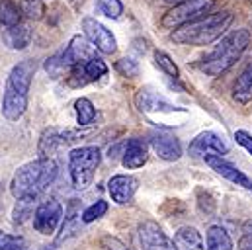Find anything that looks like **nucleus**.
Masks as SVG:
<instances>
[{"label": "nucleus", "mask_w": 252, "mask_h": 250, "mask_svg": "<svg viewBox=\"0 0 252 250\" xmlns=\"http://www.w3.org/2000/svg\"><path fill=\"white\" fill-rule=\"evenodd\" d=\"M235 20V14L231 10H221L213 14H205L193 22H188L180 28H176L170 33V39L178 45H193V47H203L209 45L231 28Z\"/></svg>", "instance_id": "1"}, {"label": "nucleus", "mask_w": 252, "mask_h": 250, "mask_svg": "<svg viewBox=\"0 0 252 250\" xmlns=\"http://www.w3.org/2000/svg\"><path fill=\"white\" fill-rule=\"evenodd\" d=\"M59 174L57 162L53 158H37L22 164L12 176L10 191L16 199H37L47 188L55 182Z\"/></svg>", "instance_id": "2"}, {"label": "nucleus", "mask_w": 252, "mask_h": 250, "mask_svg": "<svg viewBox=\"0 0 252 250\" xmlns=\"http://www.w3.org/2000/svg\"><path fill=\"white\" fill-rule=\"evenodd\" d=\"M37 64L33 59L20 61L8 74L2 98V114L8 122H18L28 110L30 86L33 80Z\"/></svg>", "instance_id": "3"}, {"label": "nucleus", "mask_w": 252, "mask_h": 250, "mask_svg": "<svg viewBox=\"0 0 252 250\" xmlns=\"http://www.w3.org/2000/svg\"><path fill=\"white\" fill-rule=\"evenodd\" d=\"M249 43H251V31L247 28L233 30L231 33L221 37V41L213 47V51L203 59L201 70L207 76H223L235 62L243 57Z\"/></svg>", "instance_id": "4"}, {"label": "nucleus", "mask_w": 252, "mask_h": 250, "mask_svg": "<svg viewBox=\"0 0 252 250\" xmlns=\"http://www.w3.org/2000/svg\"><path fill=\"white\" fill-rule=\"evenodd\" d=\"M102 162V153L98 147H78L68 155L70 180L76 189H86L90 186L96 168Z\"/></svg>", "instance_id": "5"}, {"label": "nucleus", "mask_w": 252, "mask_h": 250, "mask_svg": "<svg viewBox=\"0 0 252 250\" xmlns=\"http://www.w3.org/2000/svg\"><path fill=\"white\" fill-rule=\"evenodd\" d=\"M213 8H215V0H184V2L174 4V8H170L162 16L160 24H162V28L176 30L188 22H193V20L209 14Z\"/></svg>", "instance_id": "6"}, {"label": "nucleus", "mask_w": 252, "mask_h": 250, "mask_svg": "<svg viewBox=\"0 0 252 250\" xmlns=\"http://www.w3.org/2000/svg\"><path fill=\"white\" fill-rule=\"evenodd\" d=\"M135 106L141 114L145 116H155V114H184V108H178L174 104H170L164 96H160L158 92H155L153 88H139L135 94Z\"/></svg>", "instance_id": "7"}, {"label": "nucleus", "mask_w": 252, "mask_h": 250, "mask_svg": "<svg viewBox=\"0 0 252 250\" xmlns=\"http://www.w3.org/2000/svg\"><path fill=\"white\" fill-rule=\"evenodd\" d=\"M63 219V205L55 197L41 201L33 213V227L41 235H53Z\"/></svg>", "instance_id": "8"}, {"label": "nucleus", "mask_w": 252, "mask_h": 250, "mask_svg": "<svg viewBox=\"0 0 252 250\" xmlns=\"http://www.w3.org/2000/svg\"><path fill=\"white\" fill-rule=\"evenodd\" d=\"M188 153L193 158H205V156H211V155L223 156V155L229 153V143L213 131H203L189 143Z\"/></svg>", "instance_id": "9"}, {"label": "nucleus", "mask_w": 252, "mask_h": 250, "mask_svg": "<svg viewBox=\"0 0 252 250\" xmlns=\"http://www.w3.org/2000/svg\"><path fill=\"white\" fill-rule=\"evenodd\" d=\"M82 30H84V35L92 41V45H94L100 53H104V55L116 53L118 41H116L114 33H112L104 24H100L96 18H84V20H82Z\"/></svg>", "instance_id": "10"}, {"label": "nucleus", "mask_w": 252, "mask_h": 250, "mask_svg": "<svg viewBox=\"0 0 252 250\" xmlns=\"http://www.w3.org/2000/svg\"><path fill=\"white\" fill-rule=\"evenodd\" d=\"M139 243L143 250H178L174 241L155 221H143L139 225Z\"/></svg>", "instance_id": "11"}, {"label": "nucleus", "mask_w": 252, "mask_h": 250, "mask_svg": "<svg viewBox=\"0 0 252 250\" xmlns=\"http://www.w3.org/2000/svg\"><path fill=\"white\" fill-rule=\"evenodd\" d=\"M203 160H205V164H207L215 174H219L221 178L229 180V182L235 184V186H241V188H245V189H249V191H252V178H249V176H247L243 170H239L235 164L223 160V158L217 156V155L205 156Z\"/></svg>", "instance_id": "12"}, {"label": "nucleus", "mask_w": 252, "mask_h": 250, "mask_svg": "<svg viewBox=\"0 0 252 250\" xmlns=\"http://www.w3.org/2000/svg\"><path fill=\"white\" fill-rule=\"evenodd\" d=\"M149 143L155 151V155L166 162H174L182 156V145L174 135L162 133V131H155L149 137Z\"/></svg>", "instance_id": "13"}, {"label": "nucleus", "mask_w": 252, "mask_h": 250, "mask_svg": "<svg viewBox=\"0 0 252 250\" xmlns=\"http://www.w3.org/2000/svg\"><path fill=\"white\" fill-rule=\"evenodd\" d=\"M137 189H139V180L135 176H129V174H116L108 182L110 197L118 205L131 203L133 197H135V193H137Z\"/></svg>", "instance_id": "14"}, {"label": "nucleus", "mask_w": 252, "mask_h": 250, "mask_svg": "<svg viewBox=\"0 0 252 250\" xmlns=\"http://www.w3.org/2000/svg\"><path fill=\"white\" fill-rule=\"evenodd\" d=\"M147 158H149V147L145 139H139V137L129 139L122 153V164L129 170H135V168H141L147 162Z\"/></svg>", "instance_id": "15"}, {"label": "nucleus", "mask_w": 252, "mask_h": 250, "mask_svg": "<svg viewBox=\"0 0 252 250\" xmlns=\"http://www.w3.org/2000/svg\"><path fill=\"white\" fill-rule=\"evenodd\" d=\"M64 51H66L68 59L72 62V68H74L76 64H86L90 59H94L98 49L92 45V41L86 35H74L70 39V43L64 47Z\"/></svg>", "instance_id": "16"}, {"label": "nucleus", "mask_w": 252, "mask_h": 250, "mask_svg": "<svg viewBox=\"0 0 252 250\" xmlns=\"http://www.w3.org/2000/svg\"><path fill=\"white\" fill-rule=\"evenodd\" d=\"M32 37H33V30L30 28V24H16V26H10L2 31V41L8 49H14V51H22L26 49L30 43H32Z\"/></svg>", "instance_id": "17"}, {"label": "nucleus", "mask_w": 252, "mask_h": 250, "mask_svg": "<svg viewBox=\"0 0 252 250\" xmlns=\"http://www.w3.org/2000/svg\"><path fill=\"white\" fill-rule=\"evenodd\" d=\"M174 245L178 250H203L201 233L195 227H182L174 235Z\"/></svg>", "instance_id": "18"}, {"label": "nucleus", "mask_w": 252, "mask_h": 250, "mask_svg": "<svg viewBox=\"0 0 252 250\" xmlns=\"http://www.w3.org/2000/svg\"><path fill=\"white\" fill-rule=\"evenodd\" d=\"M233 98L239 104H249L252 102V61L247 64V68L241 72V76L235 80L233 86Z\"/></svg>", "instance_id": "19"}, {"label": "nucleus", "mask_w": 252, "mask_h": 250, "mask_svg": "<svg viewBox=\"0 0 252 250\" xmlns=\"http://www.w3.org/2000/svg\"><path fill=\"white\" fill-rule=\"evenodd\" d=\"M205 247L207 250H233V239L221 225H213L207 229Z\"/></svg>", "instance_id": "20"}, {"label": "nucleus", "mask_w": 252, "mask_h": 250, "mask_svg": "<svg viewBox=\"0 0 252 250\" xmlns=\"http://www.w3.org/2000/svg\"><path fill=\"white\" fill-rule=\"evenodd\" d=\"M43 68H45V72H47L51 78H61L63 74L72 70V62L68 59L66 51L63 49V51H57L55 55H51V57L45 61Z\"/></svg>", "instance_id": "21"}, {"label": "nucleus", "mask_w": 252, "mask_h": 250, "mask_svg": "<svg viewBox=\"0 0 252 250\" xmlns=\"http://www.w3.org/2000/svg\"><path fill=\"white\" fill-rule=\"evenodd\" d=\"M66 141L64 135H59L55 129H45L41 139H39V156L41 158H51V155L57 151V147Z\"/></svg>", "instance_id": "22"}, {"label": "nucleus", "mask_w": 252, "mask_h": 250, "mask_svg": "<svg viewBox=\"0 0 252 250\" xmlns=\"http://www.w3.org/2000/svg\"><path fill=\"white\" fill-rule=\"evenodd\" d=\"M22 8L14 0H0V24L4 28L16 26L22 22Z\"/></svg>", "instance_id": "23"}, {"label": "nucleus", "mask_w": 252, "mask_h": 250, "mask_svg": "<svg viewBox=\"0 0 252 250\" xmlns=\"http://www.w3.org/2000/svg\"><path fill=\"white\" fill-rule=\"evenodd\" d=\"M153 59H155V64L168 76V78H172L174 82H180V70H178V66H176V62L172 61V57L166 53V51H160V49H157L155 51V55H153Z\"/></svg>", "instance_id": "24"}, {"label": "nucleus", "mask_w": 252, "mask_h": 250, "mask_svg": "<svg viewBox=\"0 0 252 250\" xmlns=\"http://www.w3.org/2000/svg\"><path fill=\"white\" fill-rule=\"evenodd\" d=\"M74 112H76V124L80 127L90 125L96 118V108L88 98H78L74 102Z\"/></svg>", "instance_id": "25"}, {"label": "nucleus", "mask_w": 252, "mask_h": 250, "mask_svg": "<svg viewBox=\"0 0 252 250\" xmlns=\"http://www.w3.org/2000/svg\"><path fill=\"white\" fill-rule=\"evenodd\" d=\"M82 70H84L88 82H94V80L106 76V72H108V64L102 61L100 57H94V59H90L86 64H82Z\"/></svg>", "instance_id": "26"}, {"label": "nucleus", "mask_w": 252, "mask_h": 250, "mask_svg": "<svg viewBox=\"0 0 252 250\" xmlns=\"http://www.w3.org/2000/svg\"><path fill=\"white\" fill-rule=\"evenodd\" d=\"M108 201H104V199H98L96 203H92V205H88L84 211H82V223H94V221H98L100 217H104L106 213H108Z\"/></svg>", "instance_id": "27"}, {"label": "nucleus", "mask_w": 252, "mask_h": 250, "mask_svg": "<svg viewBox=\"0 0 252 250\" xmlns=\"http://www.w3.org/2000/svg\"><path fill=\"white\" fill-rule=\"evenodd\" d=\"M20 8H22V14L28 20H41L43 14H45L43 0H22L20 2Z\"/></svg>", "instance_id": "28"}, {"label": "nucleus", "mask_w": 252, "mask_h": 250, "mask_svg": "<svg viewBox=\"0 0 252 250\" xmlns=\"http://www.w3.org/2000/svg\"><path fill=\"white\" fill-rule=\"evenodd\" d=\"M96 6L100 8V12L112 20H118L124 14V4L122 0H96Z\"/></svg>", "instance_id": "29"}, {"label": "nucleus", "mask_w": 252, "mask_h": 250, "mask_svg": "<svg viewBox=\"0 0 252 250\" xmlns=\"http://www.w3.org/2000/svg\"><path fill=\"white\" fill-rule=\"evenodd\" d=\"M78 219H80V217H78L76 209L72 207V209L68 211V215L64 217V223H63V229H61V237H59V241H64V239L76 235V231H78Z\"/></svg>", "instance_id": "30"}, {"label": "nucleus", "mask_w": 252, "mask_h": 250, "mask_svg": "<svg viewBox=\"0 0 252 250\" xmlns=\"http://www.w3.org/2000/svg\"><path fill=\"white\" fill-rule=\"evenodd\" d=\"M0 250H26V241L18 235L0 233Z\"/></svg>", "instance_id": "31"}, {"label": "nucleus", "mask_w": 252, "mask_h": 250, "mask_svg": "<svg viewBox=\"0 0 252 250\" xmlns=\"http://www.w3.org/2000/svg\"><path fill=\"white\" fill-rule=\"evenodd\" d=\"M116 68H118V72H120L122 76H126V78H135V76L139 74V64H137L135 59H131V57L120 59V61L116 62Z\"/></svg>", "instance_id": "32"}, {"label": "nucleus", "mask_w": 252, "mask_h": 250, "mask_svg": "<svg viewBox=\"0 0 252 250\" xmlns=\"http://www.w3.org/2000/svg\"><path fill=\"white\" fill-rule=\"evenodd\" d=\"M197 207H199V211H201V213L211 215V213L215 211V199H213L209 193L199 191V193H197Z\"/></svg>", "instance_id": "33"}, {"label": "nucleus", "mask_w": 252, "mask_h": 250, "mask_svg": "<svg viewBox=\"0 0 252 250\" xmlns=\"http://www.w3.org/2000/svg\"><path fill=\"white\" fill-rule=\"evenodd\" d=\"M235 141H237L243 149H247V151H249V155H252V135L251 133H247V131L239 129V131L235 133Z\"/></svg>", "instance_id": "34"}, {"label": "nucleus", "mask_w": 252, "mask_h": 250, "mask_svg": "<svg viewBox=\"0 0 252 250\" xmlns=\"http://www.w3.org/2000/svg\"><path fill=\"white\" fill-rule=\"evenodd\" d=\"M102 247L106 250H129L126 245H124L120 239H116V237H104V239H102Z\"/></svg>", "instance_id": "35"}, {"label": "nucleus", "mask_w": 252, "mask_h": 250, "mask_svg": "<svg viewBox=\"0 0 252 250\" xmlns=\"http://www.w3.org/2000/svg\"><path fill=\"white\" fill-rule=\"evenodd\" d=\"M239 250H252V235L245 233L239 241Z\"/></svg>", "instance_id": "36"}, {"label": "nucleus", "mask_w": 252, "mask_h": 250, "mask_svg": "<svg viewBox=\"0 0 252 250\" xmlns=\"http://www.w3.org/2000/svg\"><path fill=\"white\" fill-rule=\"evenodd\" d=\"M243 233H249V235H252V217H251V219H247V221L243 223Z\"/></svg>", "instance_id": "37"}, {"label": "nucleus", "mask_w": 252, "mask_h": 250, "mask_svg": "<svg viewBox=\"0 0 252 250\" xmlns=\"http://www.w3.org/2000/svg\"><path fill=\"white\" fill-rule=\"evenodd\" d=\"M70 2H72V4H74V8H78V6H80V4H82V2H84V0H70Z\"/></svg>", "instance_id": "38"}, {"label": "nucleus", "mask_w": 252, "mask_h": 250, "mask_svg": "<svg viewBox=\"0 0 252 250\" xmlns=\"http://www.w3.org/2000/svg\"><path fill=\"white\" fill-rule=\"evenodd\" d=\"M168 4H178V2H184V0H166Z\"/></svg>", "instance_id": "39"}, {"label": "nucleus", "mask_w": 252, "mask_h": 250, "mask_svg": "<svg viewBox=\"0 0 252 250\" xmlns=\"http://www.w3.org/2000/svg\"><path fill=\"white\" fill-rule=\"evenodd\" d=\"M43 250H53V249H49V247H47V249H43Z\"/></svg>", "instance_id": "40"}]
</instances>
